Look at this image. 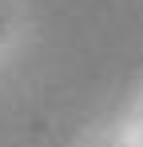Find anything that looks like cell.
<instances>
[{
    "mask_svg": "<svg viewBox=\"0 0 143 147\" xmlns=\"http://www.w3.org/2000/svg\"><path fill=\"white\" fill-rule=\"evenodd\" d=\"M0 28H4V16H0Z\"/></svg>",
    "mask_w": 143,
    "mask_h": 147,
    "instance_id": "1",
    "label": "cell"
}]
</instances>
